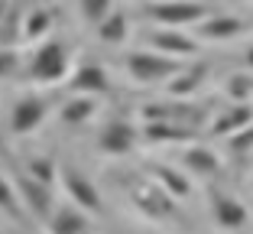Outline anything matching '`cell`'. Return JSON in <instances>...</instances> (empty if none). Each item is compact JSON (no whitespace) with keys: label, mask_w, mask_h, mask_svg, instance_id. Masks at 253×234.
<instances>
[{"label":"cell","mask_w":253,"mask_h":234,"mask_svg":"<svg viewBox=\"0 0 253 234\" xmlns=\"http://www.w3.org/2000/svg\"><path fill=\"white\" fill-rule=\"evenodd\" d=\"M126 192H130L136 208L143 215H149V218H172L175 215V195H169L153 176H133V179H126Z\"/></svg>","instance_id":"cell-1"},{"label":"cell","mask_w":253,"mask_h":234,"mask_svg":"<svg viewBox=\"0 0 253 234\" xmlns=\"http://www.w3.org/2000/svg\"><path fill=\"white\" fill-rule=\"evenodd\" d=\"M65 72H68V49L62 39H49L33 52L30 78L36 85H55L65 78Z\"/></svg>","instance_id":"cell-2"},{"label":"cell","mask_w":253,"mask_h":234,"mask_svg":"<svg viewBox=\"0 0 253 234\" xmlns=\"http://www.w3.org/2000/svg\"><path fill=\"white\" fill-rule=\"evenodd\" d=\"M126 72L136 82H166V78L179 75L182 65L172 55H163V52H133V55H126Z\"/></svg>","instance_id":"cell-3"},{"label":"cell","mask_w":253,"mask_h":234,"mask_svg":"<svg viewBox=\"0 0 253 234\" xmlns=\"http://www.w3.org/2000/svg\"><path fill=\"white\" fill-rule=\"evenodd\" d=\"M143 13L166 26H188V23H201L211 13L205 3H188V0H163V3H149Z\"/></svg>","instance_id":"cell-4"},{"label":"cell","mask_w":253,"mask_h":234,"mask_svg":"<svg viewBox=\"0 0 253 234\" xmlns=\"http://www.w3.org/2000/svg\"><path fill=\"white\" fill-rule=\"evenodd\" d=\"M13 186H16V192H20L23 205H26L36 218H49V212H52V186L33 179L30 173H20L13 179Z\"/></svg>","instance_id":"cell-5"},{"label":"cell","mask_w":253,"mask_h":234,"mask_svg":"<svg viewBox=\"0 0 253 234\" xmlns=\"http://www.w3.org/2000/svg\"><path fill=\"white\" fill-rule=\"evenodd\" d=\"M45 111H49V101L45 98H36V94H26L13 104V114H10V130L16 137H26L42 124Z\"/></svg>","instance_id":"cell-6"},{"label":"cell","mask_w":253,"mask_h":234,"mask_svg":"<svg viewBox=\"0 0 253 234\" xmlns=\"http://www.w3.org/2000/svg\"><path fill=\"white\" fill-rule=\"evenodd\" d=\"M136 140H140V134H136L133 124L111 121L101 134H97V150L107 153V156H124V153H130L136 146Z\"/></svg>","instance_id":"cell-7"},{"label":"cell","mask_w":253,"mask_h":234,"mask_svg":"<svg viewBox=\"0 0 253 234\" xmlns=\"http://www.w3.org/2000/svg\"><path fill=\"white\" fill-rule=\"evenodd\" d=\"M62 182H65V192L72 195V202L84 212H101V195L91 186L88 176H82V169L75 166H62Z\"/></svg>","instance_id":"cell-8"},{"label":"cell","mask_w":253,"mask_h":234,"mask_svg":"<svg viewBox=\"0 0 253 234\" xmlns=\"http://www.w3.org/2000/svg\"><path fill=\"white\" fill-rule=\"evenodd\" d=\"M211 215H214V221L224 228V231H237V228L247 225V208L237 202V198L224 195V192H211Z\"/></svg>","instance_id":"cell-9"},{"label":"cell","mask_w":253,"mask_h":234,"mask_svg":"<svg viewBox=\"0 0 253 234\" xmlns=\"http://www.w3.org/2000/svg\"><path fill=\"white\" fill-rule=\"evenodd\" d=\"M72 91H78V94H107L111 78L97 62H82L72 75Z\"/></svg>","instance_id":"cell-10"},{"label":"cell","mask_w":253,"mask_h":234,"mask_svg":"<svg viewBox=\"0 0 253 234\" xmlns=\"http://www.w3.org/2000/svg\"><path fill=\"white\" fill-rule=\"evenodd\" d=\"M146 39H149V46L163 55H195L198 52V43L188 39L185 33H179V30H156V33H149Z\"/></svg>","instance_id":"cell-11"},{"label":"cell","mask_w":253,"mask_h":234,"mask_svg":"<svg viewBox=\"0 0 253 234\" xmlns=\"http://www.w3.org/2000/svg\"><path fill=\"white\" fill-rule=\"evenodd\" d=\"M253 124V107L250 104H237L231 111H224L214 124H211V134L214 137H234L240 130H247Z\"/></svg>","instance_id":"cell-12"},{"label":"cell","mask_w":253,"mask_h":234,"mask_svg":"<svg viewBox=\"0 0 253 234\" xmlns=\"http://www.w3.org/2000/svg\"><path fill=\"white\" fill-rule=\"evenodd\" d=\"M49 231L52 234H88V215H84V208H59L49 218Z\"/></svg>","instance_id":"cell-13"},{"label":"cell","mask_w":253,"mask_h":234,"mask_svg":"<svg viewBox=\"0 0 253 234\" xmlns=\"http://www.w3.org/2000/svg\"><path fill=\"white\" fill-rule=\"evenodd\" d=\"M149 169V176L163 186L169 195H175V198H185L188 192H192V186H188V179L182 173H175L172 166H166V163H153V166H146Z\"/></svg>","instance_id":"cell-14"},{"label":"cell","mask_w":253,"mask_h":234,"mask_svg":"<svg viewBox=\"0 0 253 234\" xmlns=\"http://www.w3.org/2000/svg\"><path fill=\"white\" fill-rule=\"evenodd\" d=\"M182 166L195 176H214L217 169H221V159H217L208 146H192V150H185V156H182Z\"/></svg>","instance_id":"cell-15"},{"label":"cell","mask_w":253,"mask_h":234,"mask_svg":"<svg viewBox=\"0 0 253 234\" xmlns=\"http://www.w3.org/2000/svg\"><path fill=\"white\" fill-rule=\"evenodd\" d=\"M237 33H244V23L237 16H211V20L201 23V36L214 39V43H224V39H234Z\"/></svg>","instance_id":"cell-16"},{"label":"cell","mask_w":253,"mask_h":234,"mask_svg":"<svg viewBox=\"0 0 253 234\" xmlns=\"http://www.w3.org/2000/svg\"><path fill=\"white\" fill-rule=\"evenodd\" d=\"M94 98H91V94H75L72 101H65V104H62V111H59V117L65 124H84L91 117V114H94Z\"/></svg>","instance_id":"cell-17"},{"label":"cell","mask_w":253,"mask_h":234,"mask_svg":"<svg viewBox=\"0 0 253 234\" xmlns=\"http://www.w3.org/2000/svg\"><path fill=\"white\" fill-rule=\"evenodd\" d=\"M205 78H208V68H205V65H185V72L169 85V91L175 94V98H185V94L198 91V85L205 82Z\"/></svg>","instance_id":"cell-18"},{"label":"cell","mask_w":253,"mask_h":234,"mask_svg":"<svg viewBox=\"0 0 253 234\" xmlns=\"http://www.w3.org/2000/svg\"><path fill=\"white\" fill-rule=\"evenodd\" d=\"M188 137H195V130H188V127H172V124H166V121H149V127H146V140H153V143L188 140Z\"/></svg>","instance_id":"cell-19"},{"label":"cell","mask_w":253,"mask_h":234,"mask_svg":"<svg viewBox=\"0 0 253 234\" xmlns=\"http://www.w3.org/2000/svg\"><path fill=\"white\" fill-rule=\"evenodd\" d=\"M97 36L104 39L107 46H120L126 39V13H120V10H114L111 16H107L101 26H97Z\"/></svg>","instance_id":"cell-20"},{"label":"cell","mask_w":253,"mask_h":234,"mask_svg":"<svg viewBox=\"0 0 253 234\" xmlns=\"http://www.w3.org/2000/svg\"><path fill=\"white\" fill-rule=\"evenodd\" d=\"M49 26H52L49 10H33V13H26V20H23V36L26 39H42L45 33H49Z\"/></svg>","instance_id":"cell-21"},{"label":"cell","mask_w":253,"mask_h":234,"mask_svg":"<svg viewBox=\"0 0 253 234\" xmlns=\"http://www.w3.org/2000/svg\"><path fill=\"white\" fill-rule=\"evenodd\" d=\"M78 7H82L84 20L94 23V26H101V23L114 13V10H111V0H78Z\"/></svg>","instance_id":"cell-22"},{"label":"cell","mask_w":253,"mask_h":234,"mask_svg":"<svg viewBox=\"0 0 253 234\" xmlns=\"http://www.w3.org/2000/svg\"><path fill=\"white\" fill-rule=\"evenodd\" d=\"M26 169H30L33 179L45 182V186H52V179H55V163H52V159H30V163H26Z\"/></svg>","instance_id":"cell-23"},{"label":"cell","mask_w":253,"mask_h":234,"mask_svg":"<svg viewBox=\"0 0 253 234\" xmlns=\"http://www.w3.org/2000/svg\"><path fill=\"white\" fill-rule=\"evenodd\" d=\"M0 202H3V212L10 215V218H20V205H16V192H13V186L10 182H3V189H0Z\"/></svg>","instance_id":"cell-24"},{"label":"cell","mask_w":253,"mask_h":234,"mask_svg":"<svg viewBox=\"0 0 253 234\" xmlns=\"http://www.w3.org/2000/svg\"><path fill=\"white\" fill-rule=\"evenodd\" d=\"M253 146V124L247 130H240V134H234L231 137V150H237V153H244V150H250Z\"/></svg>","instance_id":"cell-25"},{"label":"cell","mask_w":253,"mask_h":234,"mask_svg":"<svg viewBox=\"0 0 253 234\" xmlns=\"http://www.w3.org/2000/svg\"><path fill=\"white\" fill-rule=\"evenodd\" d=\"M250 91H253V82H250V78H231V98L244 101Z\"/></svg>","instance_id":"cell-26"},{"label":"cell","mask_w":253,"mask_h":234,"mask_svg":"<svg viewBox=\"0 0 253 234\" xmlns=\"http://www.w3.org/2000/svg\"><path fill=\"white\" fill-rule=\"evenodd\" d=\"M16 72V55H13V49H7L3 52V75H13Z\"/></svg>","instance_id":"cell-27"},{"label":"cell","mask_w":253,"mask_h":234,"mask_svg":"<svg viewBox=\"0 0 253 234\" xmlns=\"http://www.w3.org/2000/svg\"><path fill=\"white\" fill-rule=\"evenodd\" d=\"M247 65L253 68V46H250V49H247Z\"/></svg>","instance_id":"cell-28"}]
</instances>
